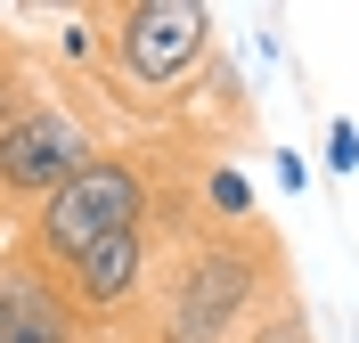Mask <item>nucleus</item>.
Instances as JSON below:
<instances>
[{
	"instance_id": "423d86ee",
	"label": "nucleus",
	"mask_w": 359,
	"mask_h": 343,
	"mask_svg": "<svg viewBox=\"0 0 359 343\" xmlns=\"http://www.w3.org/2000/svg\"><path fill=\"white\" fill-rule=\"evenodd\" d=\"M82 311L66 302V286L33 262H0V343H82Z\"/></svg>"
},
{
	"instance_id": "9d476101",
	"label": "nucleus",
	"mask_w": 359,
	"mask_h": 343,
	"mask_svg": "<svg viewBox=\"0 0 359 343\" xmlns=\"http://www.w3.org/2000/svg\"><path fill=\"white\" fill-rule=\"evenodd\" d=\"M204 196H212V205H229V213H237V221H245V180H237L229 163H221V172H212V180H204Z\"/></svg>"
},
{
	"instance_id": "f257e3e1",
	"label": "nucleus",
	"mask_w": 359,
	"mask_h": 343,
	"mask_svg": "<svg viewBox=\"0 0 359 343\" xmlns=\"http://www.w3.org/2000/svg\"><path fill=\"white\" fill-rule=\"evenodd\" d=\"M278 286H286V262L253 221H229V229H204L196 246L172 262L163 278V302L139 343H245L253 327L278 311Z\"/></svg>"
},
{
	"instance_id": "20e7f679",
	"label": "nucleus",
	"mask_w": 359,
	"mask_h": 343,
	"mask_svg": "<svg viewBox=\"0 0 359 343\" xmlns=\"http://www.w3.org/2000/svg\"><path fill=\"white\" fill-rule=\"evenodd\" d=\"M98 156H107V147L90 139L82 114L57 107V98H41L25 131L0 139V229H8V221H33V213H41L66 180H82Z\"/></svg>"
},
{
	"instance_id": "f03ea898",
	"label": "nucleus",
	"mask_w": 359,
	"mask_h": 343,
	"mask_svg": "<svg viewBox=\"0 0 359 343\" xmlns=\"http://www.w3.org/2000/svg\"><path fill=\"white\" fill-rule=\"evenodd\" d=\"M147 205H156V180L139 172V156H98L82 180H66L33 221L17 229V262L66 278L82 253H98L123 229H147Z\"/></svg>"
},
{
	"instance_id": "7ed1b4c3",
	"label": "nucleus",
	"mask_w": 359,
	"mask_h": 343,
	"mask_svg": "<svg viewBox=\"0 0 359 343\" xmlns=\"http://www.w3.org/2000/svg\"><path fill=\"white\" fill-rule=\"evenodd\" d=\"M98 25H107V58L139 90H180L212 58V8L196 0H123L98 8Z\"/></svg>"
},
{
	"instance_id": "1a4fd4ad",
	"label": "nucleus",
	"mask_w": 359,
	"mask_h": 343,
	"mask_svg": "<svg viewBox=\"0 0 359 343\" xmlns=\"http://www.w3.org/2000/svg\"><path fill=\"white\" fill-rule=\"evenodd\" d=\"M327 172H343V180L359 172V131H351V114H335V123H327Z\"/></svg>"
},
{
	"instance_id": "0eeeda50",
	"label": "nucleus",
	"mask_w": 359,
	"mask_h": 343,
	"mask_svg": "<svg viewBox=\"0 0 359 343\" xmlns=\"http://www.w3.org/2000/svg\"><path fill=\"white\" fill-rule=\"evenodd\" d=\"M33 107H41L33 74H25V58H17V49L0 41V139H8V131H25V123H33Z\"/></svg>"
},
{
	"instance_id": "39448f33",
	"label": "nucleus",
	"mask_w": 359,
	"mask_h": 343,
	"mask_svg": "<svg viewBox=\"0 0 359 343\" xmlns=\"http://www.w3.org/2000/svg\"><path fill=\"white\" fill-rule=\"evenodd\" d=\"M147 253H156V237L147 229H123V237H107L98 253H82L57 286H66V302L82 311V327H123L147 302Z\"/></svg>"
},
{
	"instance_id": "6e6552de",
	"label": "nucleus",
	"mask_w": 359,
	"mask_h": 343,
	"mask_svg": "<svg viewBox=\"0 0 359 343\" xmlns=\"http://www.w3.org/2000/svg\"><path fill=\"white\" fill-rule=\"evenodd\" d=\"M245 343H318V335H311V311H302V302L286 295V302H278V311H269V319L253 327Z\"/></svg>"
}]
</instances>
